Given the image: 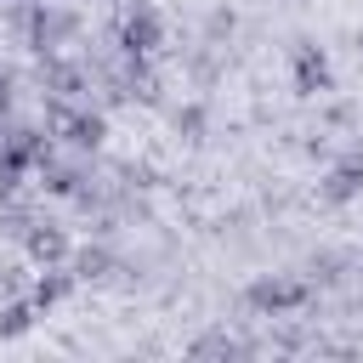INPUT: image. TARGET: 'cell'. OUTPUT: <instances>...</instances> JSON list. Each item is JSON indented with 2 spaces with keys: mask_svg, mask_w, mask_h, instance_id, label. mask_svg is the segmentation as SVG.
<instances>
[{
  "mask_svg": "<svg viewBox=\"0 0 363 363\" xmlns=\"http://www.w3.org/2000/svg\"><path fill=\"white\" fill-rule=\"evenodd\" d=\"M125 45H130V51H153V45H159V17H153V11H130Z\"/></svg>",
  "mask_w": 363,
  "mask_h": 363,
  "instance_id": "3957f363",
  "label": "cell"
},
{
  "mask_svg": "<svg viewBox=\"0 0 363 363\" xmlns=\"http://www.w3.org/2000/svg\"><path fill=\"white\" fill-rule=\"evenodd\" d=\"M11 108V74H0V113Z\"/></svg>",
  "mask_w": 363,
  "mask_h": 363,
  "instance_id": "30bf717a",
  "label": "cell"
},
{
  "mask_svg": "<svg viewBox=\"0 0 363 363\" xmlns=\"http://www.w3.org/2000/svg\"><path fill=\"white\" fill-rule=\"evenodd\" d=\"M74 267H79V278H102V272H108V255H102V250H85Z\"/></svg>",
  "mask_w": 363,
  "mask_h": 363,
  "instance_id": "ba28073f",
  "label": "cell"
},
{
  "mask_svg": "<svg viewBox=\"0 0 363 363\" xmlns=\"http://www.w3.org/2000/svg\"><path fill=\"white\" fill-rule=\"evenodd\" d=\"M28 318H34L28 306H6V312H0V335H23V329H28Z\"/></svg>",
  "mask_w": 363,
  "mask_h": 363,
  "instance_id": "52a82bcc",
  "label": "cell"
},
{
  "mask_svg": "<svg viewBox=\"0 0 363 363\" xmlns=\"http://www.w3.org/2000/svg\"><path fill=\"white\" fill-rule=\"evenodd\" d=\"M352 193H363V164H340L335 176H329V187H323V199H352Z\"/></svg>",
  "mask_w": 363,
  "mask_h": 363,
  "instance_id": "5b68a950",
  "label": "cell"
},
{
  "mask_svg": "<svg viewBox=\"0 0 363 363\" xmlns=\"http://www.w3.org/2000/svg\"><path fill=\"white\" fill-rule=\"evenodd\" d=\"M68 295V278H45L40 289H34V306H51V301H62Z\"/></svg>",
  "mask_w": 363,
  "mask_h": 363,
  "instance_id": "9c48e42d",
  "label": "cell"
},
{
  "mask_svg": "<svg viewBox=\"0 0 363 363\" xmlns=\"http://www.w3.org/2000/svg\"><path fill=\"white\" fill-rule=\"evenodd\" d=\"M62 250H68V244H62V233H57V227H40V233H28V255H34V261H57Z\"/></svg>",
  "mask_w": 363,
  "mask_h": 363,
  "instance_id": "8992f818",
  "label": "cell"
},
{
  "mask_svg": "<svg viewBox=\"0 0 363 363\" xmlns=\"http://www.w3.org/2000/svg\"><path fill=\"white\" fill-rule=\"evenodd\" d=\"M295 85H301V91H323V85H329V68H323V57H318L312 45L295 51Z\"/></svg>",
  "mask_w": 363,
  "mask_h": 363,
  "instance_id": "7a4b0ae2",
  "label": "cell"
},
{
  "mask_svg": "<svg viewBox=\"0 0 363 363\" xmlns=\"http://www.w3.org/2000/svg\"><path fill=\"white\" fill-rule=\"evenodd\" d=\"M250 301H255L261 312H284V306H301V301H306V284H295V278H267V284L250 289Z\"/></svg>",
  "mask_w": 363,
  "mask_h": 363,
  "instance_id": "6da1fadb",
  "label": "cell"
},
{
  "mask_svg": "<svg viewBox=\"0 0 363 363\" xmlns=\"http://www.w3.org/2000/svg\"><path fill=\"white\" fill-rule=\"evenodd\" d=\"M57 125H62L68 142H79V147H96V142H102V119H96V113H57Z\"/></svg>",
  "mask_w": 363,
  "mask_h": 363,
  "instance_id": "277c9868",
  "label": "cell"
}]
</instances>
